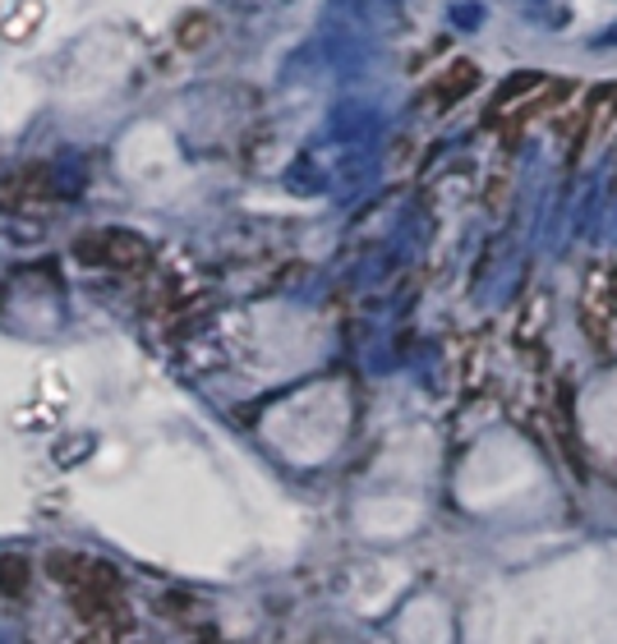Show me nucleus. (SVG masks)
I'll return each instance as SVG.
<instances>
[{
    "mask_svg": "<svg viewBox=\"0 0 617 644\" xmlns=\"http://www.w3.org/2000/svg\"><path fill=\"white\" fill-rule=\"evenodd\" d=\"M74 253H79L84 263L111 268V272H139L152 258V249L139 236H130V230H97V236H84L74 244Z\"/></svg>",
    "mask_w": 617,
    "mask_h": 644,
    "instance_id": "f257e3e1",
    "label": "nucleus"
}]
</instances>
